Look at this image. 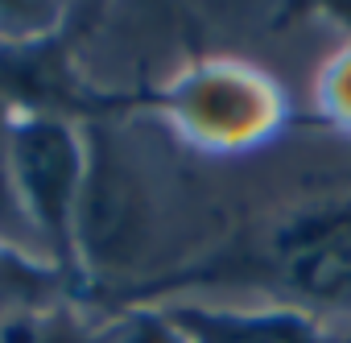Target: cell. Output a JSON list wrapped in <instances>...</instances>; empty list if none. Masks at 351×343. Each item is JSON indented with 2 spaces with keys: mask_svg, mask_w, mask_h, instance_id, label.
I'll return each mask as SVG.
<instances>
[{
  "mask_svg": "<svg viewBox=\"0 0 351 343\" xmlns=\"http://www.w3.org/2000/svg\"><path fill=\"white\" fill-rule=\"evenodd\" d=\"M5 174L34 248L54 257V269L79 261V215L91 157L75 124L42 112L5 120Z\"/></svg>",
  "mask_w": 351,
  "mask_h": 343,
  "instance_id": "6da1fadb",
  "label": "cell"
},
{
  "mask_svg": "<svg viewBox=\"0 0 351 343\" xmlns=\"http://www.w3.org/2000/svg\"><path fill=\"white\" fill-rule=\"evenodd\" d=\"M219 277L273 285L293 310H330L351 302V199L281 224L265 244L244 248L236 265H215Z\"/></svg>",
  "mask_w": 351,
  "mask_h": 343,
  "instance_id": "7a4b0ae2",
  "label": "cell"
},
{
  "mask_svg": "<svg viewBox=\"0 0 351 343\" xmlns=\"http://www.w3.org/2000/svg\"><path fill=\"white\" fill-rule=\"evenodd\" d=\"M161 310L178 322L186 343H335L314 314L293 306L232 310L203 302H165Z\"/></svg>",
  "mask_w": 351,
  "mask_h": 343,
  "instance_id": "3957f363",
  "label": "cell"
},
{
  "mask_svg": "<svg viewBox=\"0 0 351 343\" xmlns=\"http://www.w3.org/2000/svg\"><path fill=\"white\" fill-rule=\"evenodd\" d=\"M0 343H104L71 306L25 298L0 314Z\"/></svg>",
  "mask_w": 351,
  "mask_h": 343,
  "instance_id": "277c9868",
  "label": "cell"
},
{
  "mask_svg": "<svg viewBox=\"0 0 351 343\" xmlns=\"http://www.w3.org/2000/svg\"><path fill=\"white\" fill-rule=\"evenodd\" d=\"M104 343H186V335L157 306V310H128Z\"/></svg>",
  "mask_w": 351,
  "mask_h": 343,
  "instance_id": "5b68a950",
  "label": "cell"
},
{
  "mask_svg": "<svg viewBox=\"0 0 351 343\" xmlns=\"http://www.w3.org/2000/svg\"><path fill=\"white\" fill-rule=\"evenodd\" d=\"M46 277H50V269H42L29 257H21V252L0 244V294H9L13 302L38 298V289L46 285Z\"/></svg>",
  "mask_w": 351,
  "mask_h": 343,
  "instance_id": "8992f818",
  "label": "cell"
}]
</instances>
